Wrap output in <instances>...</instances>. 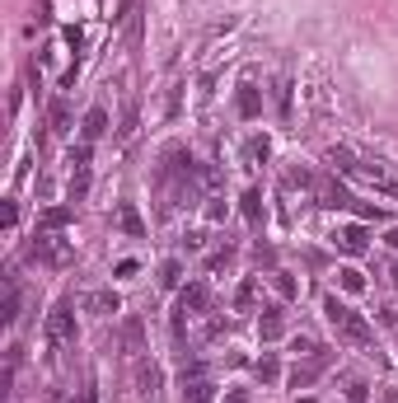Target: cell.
<instances>
[{
    "label": "cell",
    "mask_w": 398,
    "mask_h": 403,
    "mask_svg": "<svg viewBox=\"0 0 398 403\" xmlns=\"http://www.w3.org/2000/svg\"><path fill=\"white\" fill-rule=\"evenodd\" d=\"M267 150H272V146H267V136H253V141H248V155H253V160H267Z\"/></svg>",
    "instance_id": "25"
},
{
    "label": "cell",
    "mask_w": 398,
    "mask_h": 403,
    "mask_svg": "<svg viewBox=\"0 0 398 403\" xmlns=\"http://www.w3.org/2000/svg\"><path fill=\"white\" fill-rule=\"evenodd\" d=\"M394 281H398V267H394Z\"/></svg>",
    "instance_id": "31"
},
{
    "label": "cell",
    "mask_w": 398,
    "mask_h": 403,
    "mask_svg": "<svg viewBox=\"0 0 398 403\" xmlns=\"http://www.w3.org/2000/svg\"><path fill=\"white\" fill-rule=\"evenodd\" d=\"M272 286H276V291H281V295H286V300H291V295H295V281L286 277V272H272Z\"/></svg>",
    "instance_id": "24"
},
{
    "label": "cell",
    "mask_w": 398,
    "mask_h": 403,
    "mask_svg": "<svg viewBox=\"0 0 398 403\" xmlns=\"http://www.w3.org/2000/svg\"><path fill=\"white\" fill-rule=\"evenodd\" d=\"M187 403H215V385L211 380H192L187 385Z\"/></svg>",
    "instance_id": "17"
},
{
    "label": "cell",
    "mask_w": 398,
    "mask_h": 403,
    "mask_svg": "<svg viewBox=\"0 0 398 403\" xmlns=\"http://www.w3.org/2000/svg\"><path fill=\"white\" fill-rule=\"evenodd\" d=\"M159 385H164V371L155 366V361H141L136 366V389H141V399H159Z\"/></svg>",
    "instance_id": "3"
},
{
    "label": "cell",
    "mask_w": 398,
    "mask_h": 403,
    "mask_svg": "<svg viewBox=\"0 0 398 403\" xmlns=\"http://www.w3.org/2000/svg\"><path fill=\"white\" fill-rule=\"evenodd\" d=\"M389 244H394V248H398V230H389Z\"/></svg>",
    "instance_id": "29"
},
{
    "label": "cell",
    "mask_w": 398,
    "mask_h": 403,
    "mask_svg": "<svg viewBox=\"0 0 398 403\" xmlns=\"http://www.w3.org/2000/svg\"><path fill=\"white\" fill-rule=\"evenodd\" d=\"M0 319H5V324H15V319H19V286H15V281H10V291H5V314H0Z\"/></svg>",
    "instance_id": "19"
},
{
    "label": "cell",
    "mask_w": 398,
    "mask_h": 403,
    "mask_svg": "<svg viewBox=\"0 0 398 403\" xmlns=\"http://www.w3.org/2000/svg\"><path fill=\"white\" fill-rule=\"evenodd\" d=\"M342 394H347V403H366L370 399V385L361 380V375H342Z\"/></svg>",
    "instance_id": "13"
},
{
    "label": "cell",
    "mask_w": 398,
    "mask_h": 403,
    "mask_svg": "<svg viewBox=\"0 0 398 403\" xmlns=\"http://www.w3.org/2000/svg\"><path fill=\"white\" fill-rule=\"evenodd\" d=\"M323 366H328V352H314V361H305V366L295 361V371H291V385H295V389H309L314 380H319V371H323Z\"/></svg>",
    "instance_id": "6"
},
{
    "label": "cell",
    "mask_w": 398,
    "mask_h": 403,
    "mask_svg": "<svg viewBox=\"0 0 398 403\" xmlns=\"http://www.w3.org/2000/svg\"><path fill=\"white\" fill-rule=\"evenodd\" d=\"M319 206H333V211H342V206H352V192L337 183H319Z\"/></svg>",
    "instance_id": "10"
},
{
    "label": "cell",
    "mask_w": 398,
    "mask_h": 403,
    "mask_svg": "<svg viewBox=\"0 0 398 403\" xmlns=\"http://www.w3.org/2000/svg\"><path fill=\"white\" fill-rule=\"evenodd\" d=\"M66 220H71V211H66V206H52V211L43 216V225H47V230H62Z\"/></svg>",
    "instance_id": "21"
},
{
    "label": "cell",
    "mask_w": 398,
    "mask_h": 403,
    "mask_svg": "<svg viewBox=\"0 0 398 403\" xmlns=\"http://www.w3.org/2000/svg\"><path fill=\"white\" fill-rule=\"evenodd\" d=\"M80 132H85V141H99L108 132V113L104 108H90L85 113V127H80Z\"/></svg>",
    "instance_id": "12"
},
{
    "label": "cell",
    "mask_w": 398,
    "mask_h": 403,
    "mask_svg": "<svg viewBox=\"0 0 398 403\" xmlns=\"http://www.w3.org/2000/svg\"><path fill=\"white\" fill-rule=\"evenodd\" d=\"M258 333H262V342H272V338H281V310H262V319H258Z\"/></svg>",
    "instance_id": "14"
},
{
    "label": "cell",
    "mask_w": 398,
    "mask_h": 403,
    "mask_svg": "<svg viewBox=\"0 0 398 403\" xmlns=\"http://www.w3.org/2000/svg\"><path fill=\"white\" fill-rule=\"evenodd\" d=\"M52 127H57V132H71V113H66V104H52Z\"/></svg>",
    "instance_id": "23"
},
{
    "label": "cell",
    "mask_w": 398,
    "mask_h": 403,
    "mask_svg": "<svg viewBox=\"0 0 398 403\" xmlns=\"http://www.w3.org/2000/svg\"><path fill=\"white\" fill-rule=\"evenodd\" d=\"M225 403H248V394H244V389H230V399H225Z\"/></svg>",
    "instance_id": "28"
},
{
    "label": "cell",
    "mask_w": 398,
    "mask_h": 403,
    "mask_svg": "<svg viewBox=\"0 0 398 403\" xmlns=\"http://www.w3.org/2000/svg\"><path fill=\"white\" fill-rule=\"evenodd\" d=\"M187 310H206V286H187L178 295V314H187Z\"/></svg>",
    "instance_id": "16"
},
{
    "label": "cell",
    "mask_w": 398,
    "mask_h": 403,
    "mask_svg": "<svg viewBox=\"0 0 398 403\" xmlns=\"http://www.w3.org/2000/svg\"><path fill=\"white\" fill-rule=\"evenodd\" d=\"M253 295H258V281H244V286H239V295H234V305H239V310H248V305H253Z\"/></svg>",
    "instance_id": "22"
},
{
    "label": "cell",
    "mask_w": 398,
    "mask_h": 403,
    "mask_svg": "<svg viewBox=\"0 0 398 403\" xmlns=\"http://www.w3.org/2000/svg\"><path fill=\"white\" fill-rule=\"evenodd\" d=\"M244 216L253 220V225L262 220V192H258V188H248V192H244Z\"/></svg>",
    "instance_id": "18"
},
{
    "label": "cell",
    "mask_w": 398,
    "mask_h": 403,
    "mask_svg": "<svg viewBox=\"0 0 398 403\" xmlns=\"http://www.w3.org/2000/svg\"><path fill=\"white\" fill-rule=\"evenodd\" d=\"M333 244L347 253V258H356V253H366V225H342V230L333 234Z\"/></svg>",
    "instance_id": "5"
},
{
    "label": "cell",
    "mask_w": 398,
    "mask_h": 403,
    "mask_svg": "<svg viewBox=\"0 0 398 403\" xmlns=\"http://www.w3.org/2000/svg\"><path fill=\"white\" fill-rule=\"evenodd\" d=\"M323 314H328V324H333L347 342H356V347H366V342H370V324L352 310V305H342L337 295H328V300H323Z\"/></svg>",
    "instance_id": "1"
},
{
    "label": "cell",
    "mask_w": 398,
    "mask_h": 403,
    "mask_svg": "<svg viewBox=\"0 0 398 403\" xmlns=\"http://www.w3.org/2000/svg\"><path fill=\"white\" fill-rule=\"evenodd\" d=\"M122 347L127 352H145V328H141V319H127L122 324Z\"/></svg>",
    "instance_id": "11"
},
{
    "label": "cell",
    "mask_w": 398,
    "mask_h": 403,
    "mask_svg": "<svg viewBox=\"0 0 398 403\" xmlns=\"http://www.w3.org/2000/svg\"><path fill=\"white\" fill-rule=\"evenodd\" d=\"M118 225H122L132 239H141V234H145V220H141V211L132 206V202H122V206H118Z\"/></svg>",
    "instance_id": "9"
},
{
    "label": "cell",
    "mask_w": 398,
    "mask_h": 403,
    "mask_svg": "<svg viewBox=\"0 0 398 403\" xmlns=\"http://www.w3.org/2000/svg\"><path fill=\"white\" fill-rule=\"evenodd\" d=\"M234 108H239V118H258V113H262V94L253 90V85H239V99H234Z\"/></svg>",
    "instance_id": "8"
},
{
    "label": "cell",
    "mask_w": 398,
    "mask_h": 403,
    "mask_svg": "<svg viewBox=\"0 0 398 403\" xmlns=\"http://www.w3.org/2000/svg\"><path fill=\"white\" fill-rule=\"evenodd\" d=\"M118 277H136V258H122V263H118Z\"/></svg>",
    "instance_id": "27"
},
{
    "label": "cell",
    "mask_w": 398,
    "mask_h": 403,
    "mask_svg": "<svg viewBox=\"0 0 398 403\" xmlns=\"http://www.w3.org/2000/svg\"><path fill=\"white\" fill-rule=\"evenodd\" d=\"M80 305H85L90 314H118V310H122V300H118V291H90L85 300H80Z\"/></svg>",
    "instance_id": "7"
},
{
    "label": "cell",
    "mask_w": 398,
    "mask_h": 403,
    "mask_svg": "<svg viewBox=\"0 0 398 403\" xmlns=\"http://www.w3.org/2000/svg\"><path fill=\"white\" fill-rule=\"evenodd\" d=\"M258 375H262V380H276V375H281V366H276L272 357H262V361H258Z\"/></svg>",
    "instance_id": "26"
},
{
    "label": "cell",
    "mask_w": 398,
    "mask_h": 403,
    "mask_svg": "<svg viewBox=\"0 0 398 403\" xmlns=\"http://www.w3.org/2000/svg\"><path fill=\"white\" fill-rule=\"evenodd\" d=\"M178 277H183V267H178V263H164V267H159V286H164V291H173V286H178Z\"/></svg>",
    "instance_id": "20"
},
{
    "label": "cell",
    "mask_w": 398,
    "mask_h": 403,
    "mask_svg": "<svg viewBox=\"0 0 398 403\" xmlns=\"http://www.w3.org/2000/svg\"><path fill=\"white\" fill-rule=\"evenodd\" d=\"M47 338L52 342H76V314H71V305H57V310L47 314Z\"/></svg>",
    "instance_id": "2"
},
{
    "label": "cell",
    "mask_w": 398,
    "mask_h": 403,
    "mask_svg": "<svg viewBox=\"0 0 398 403\" xmlns=\"http://www.w3.org/2000/svg\"><path fill=\"white\" fill-rule=\"evenodd\" d=\"M337 286H342V291H366V277H361V267H352V263H347V267H337Z\"/></svg>",
    "instance_id": "15"
},
{
    "label": "cell",
    "mask_w": 398,
    "mask_h": 403,
    "mask_svg": "<svg viewBox=\"0 0 398 403\" xmlns=\"http://www.w3.org/2000/svg\"><path fill=\"white\" fill-rule=\"evenodd\" d=\"M33 253H38L43 263H52V267H66V263H71V258H76L66 239H38V244H33Z\"/></svg>",
    "instance_id": "4"
},
{
    "label": "cell",
    "mask_w": 398,
    "mask_h": 403,
    "mask_svg": "<svg viewBox=\"0 0 398 403\" xmlns=\"http://www.w3.org/2000/svg\"><path fill=\"white\" fill-rule=\"evenodd\" d=\"M300 403H319V399H300Z\"/></svg>",
    "instance_id": "30"
}]
</instances>
